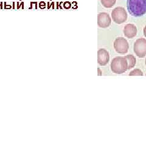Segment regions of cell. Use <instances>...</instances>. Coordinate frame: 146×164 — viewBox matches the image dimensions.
Here are the masks:
<instances>
[{"label": "cell", "instance_id": "cell-19", "mask_svg": "<svg viewBox=\"0 0 146 164\" xmlns=\"http://www.w3.org/2000/svg\"><path fill=\"white\" fill-rule=\"evenodd\" d=\"M3 2H1V3H0V9H1V10H2L3 9Z\"/></svg>", "mask_w": 146, "mask_h": 164}, {"label": "cell", "instance_id": "cell-6", "mask_svg": "<svg viewBox=\"0 0 146 164\" xmlns=\"http://www.w3.org/2000/svg\"><path fill=\"white\" fill-rule=\"evenodd\" d=\"M112 23V19L106 12L99 13L97 16V24L101 28H107L110 26Z\"/></svg>", "mask_w": 146, "mask_h": 164}, {"label": "cell", "instance_id": "cell-1", "mask_svg": "<svg viewBox=\"0 0 146 164\" xmlns=\"http://www.w3.org/2000/svg\"><path fill=\"white\" fill-rule=\"evenodd\" d=\"M127 10L133 17L143 16L146 14V0H127Z\"/></svg>", "mask_w": 146, "mask_h": 164}, {"label": "cell", "instance_id": "cell-5", "mask_svg": "<svg viewBox=\"0 0 146 164\" xmlns=\"http://www.w3.org/2000/svg\"><path fill=\"white\" fill-rule=\"evenodd\" d=\"M134 52L139 58H144L146 55V39H138L134 43Z\"/></svg>", "mask_w": 146, "mask_h": 164}, {"label": "cell", "instance_id": "cell-8", "mask_svg": "<svg viewBox=\"0 0 146 164\" xmlns=\"http://www.w3.org/2000/svg\"><path fill=\"white\" fill-rule=\"evenodd\" d=\"M138 30L136 27L133 24H128L125 26L124 34L128 38H132L136 36Z\"/></svg>", "mask_w": 146, "mask_h": 164}, {"label": "cell", "instance_id": "cell-18", "mask_svg": "<svg viewBox=\"0 0 146 164\" xmlns=\"http://www.w3.org/2000/svg\"><path fill=\"white\" fill-rule=\"evenodd\" d=\"M97 71H98V75H99V76H101V75H102V72H101V69H100L99 68H98V69H97Z\"/></svg>", "mask_w": 146, "mask_h": 164}, {"label": "cell", "instance_id": "cell-11", "mask_svg": "<svg viewBox=\"0 0 146 164\" xmlns=\"http://www.w3.org/2000/svg\"><path fill=\"white\" fill-rule=\"evenodd\" d=\"M130 76H135V75H143L142 72L138 69H136L131 71L129 74Z\"/></svg>", "mask_w": 146, "mask_h": 164}, {"label": "cell", "instance_id": "cell-16", "mask_svg": "<svg viewBox=\"0 0 146 164\" xmlns=\"http://www.w3.org/2000/svg\"><path fill=\"white\" fill-rule=\"evenodd\" d=\"M51 6H53V9H54V3H53H53H52L50 5V3L47 2V9H48V10L50 9Z\"/></svg>", "mask_w": 146, "mask_h": 164}, {"label": "cell", "instance_id": "cell-4", "mask_svg": "<svg viewBox=\"0 0 146 164\" xmlns=\"http://www.w3.org/2000/svg\"><path fill=\"white\" fill-rule=\"evenodd\" d=\"M114 48L118 54H125L128 51L129 45L126 39L123 37H118L114 42Z\"/></svg>", "mask_w": 146, "mask_h": 164}, {"label": "cell", "instance_id": "cell-10", "mask_svg": "<svg viewBox=\"0 0 146 164\" xmlns=\"http://www.w3.org/2000/svg\"><path fill=\"white\" fill-rule=\"evenodd\" d=\"M101 2L105 8H111L115 5L116 0H101Z\"/></svg>", "mask_w": 146, "mask_h": 164}, {"label": "cell", "instance_id": "cell-3", "mask_svg": "<svg viewBox=\"0 0 146 164\" xmlns=\"http://www.w3.org/2000/svg\"><path fill=\"white\" fill-rule=\"evenodd\" d=\"M127 13L122 7H117L112 12V18L115 23L120 24L125 22L127 20Z\"/></svg>", "mask_w": 146, "mask_h": 164}, {"label": "cell", "instance_id": "cell-22", "mask_svg": "<svg viewBox=\"0 0 146 164\" xmlns=\"http://www.w3.org/2000/svg\"><path fill=\"white\" fill-rule=\"evenodd\" d=\"M20 1H23V0H20Z\"/></svg>", "mask_w": 146, "mask_h": 164}, {"label": "cell", "instance_id": "cell-12", "mask_svg": "<svg viewBox=\"0 0 146 164\" xmlns=\"http://www.w3.org/2000/svg\"><path fill=\"white\" fill-rule=\"evenodd\" d=\"M34 6L35 9H38V3L37 2H31L30 3V7L29 8V10H31L34 9Z\"/></svg>", "mask_w": 146, "mask_h": 164}, {"label": "cell", "instance_id": "cell-20", "mask_svg": "<svg viewBox=\"0 0 146 164\" xmlns=\"http://www.w3.org/2000/svg\"><path fill=\"white\" fill-rule=\"evenodd\" d=\"M12 9L15 10V2H13V6H12Z\"/></svg>", "mask_w": 146, "mask_h": 164}, {"label": "cell", "instance_id": "cell-9", "mask_svg": "<svg viewBox=\"0 0 146 164\" xmlns=\"http://www.w3.org/2000/svg\"><path fill=\"white\" fill-rule=\"evenodd\" d=\"M128 62V69H130L135 67L136 62V58L133 55H127L125 57Z\"/></svg>", "mask_w": 146, "mask_h": 164}, {"label": "cell", "instance_id": "cell-15", "mask_svg": "<svg viewBox=\"0 0 146 164\" xmlns=\"http://www.w3.org/2000/svg\"><path fill=\"white\" fill-rule=\"evenodd\" d=\"M4 9L6 10H11V9H12V5H8L6 2L4 3Z\"/></svg>", "mask_w": 146, "mask_h": 164}, {"label": "cell", "instance_id": "cell-21", "mask_svg": "<svg viewBox=\"0 0 146 164\" xmlns=\"http://www.w3.org/2000/svg\"><path fill=\"white\" fill-rule=\"evenodd\" d=\"M145 65H146V58H145Z\"/></svg>", "mask_w": 146, "mask_h": 164}, {"label": "cell", "instance_id": "cell-13", "mask_svg": "<svg viewBox=\"0 0 146 164\" xmlns=\"http://www.w3.org/2000/svg\"><path fill=\"white\" fill-rule=\"evenodd\" d=\"M38 6H39V8H40V9L43 10V9H44L46 8V3L44 2H40L39 3Z\"/></svg>", "mask_w": 146, "mask_h": 164}, {"label": "cell", "instance_id": "cell-7", "mask_svg": "<svg viewBox=\"0 0 146 164\" xmlns=\"http://www.w3.org/2000/svg\"><path fill=\"white\" fill-rule=\"evenodd\" d=\"M110 60L109 52L104 49H100L97 52V62L101 66L106 65Z\"/></svg>", "mask_w": 146, "mask_h": 164}, {"label": "cell", "instance_id": "cell-14", "mask_svg": "<svg viewBox=\"0 0 146 164\" xmlns=\"http://www.w3.org/2000/svg\"><path fill=\"white\" fill-rule=\"evenodd\" d=\"M17 9H20V8H21V9H23V10H24V3L23 2H21V3H20L19 2H17Z\"/></svg>", "mask_w": 146, "mask_h": 164}, {"label": "cell", "instance_id": "cell-17", "mask_svg": "<svg viewBox=\"0 0 146 164\" xmlns=\"http://www.w3.org/2000/svg\"><path fill=\"white\" fill-rule=\"evenodd\" d=\"M143 32H144V36L146 38V25L145 26V27H144V28Z\"/></svg>", "mask_w": 146, "mask_h": 164}, {"label": "cell", "instance_id": "cell-2", "mask_svg": "<svg viewBox=\"0 0 146 164\" xmlns=\"http://www.w3.org/2000/svg\"><path fill=\"white\" fill-rule=\"evenodd\" d=\"M110 66L114 73L121 74L128 69V62L125 57H117L113 59Z\"/></svg>", "mask_w": 146, "mask_h": 164}]
</instances>
